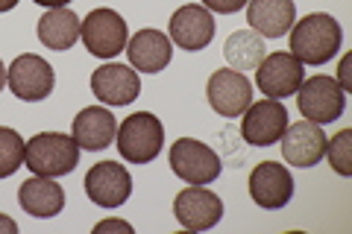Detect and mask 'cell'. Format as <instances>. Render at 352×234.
<instances>
[{
    "label": "cell",
    "mask_w": 352,
    "mask_h": 234,
    "mask_svg": "<svg viewBox=\"0 0 352 234\" xmlns=\"http://www.w3.org/2000/svg\"><path fill=\"white\" fill-rule=\"evenodd\" d=\"M344 41V30L326 12H311L291 27V53L302 65H326L335 59Z\"/></svg>",
    "instance_id": "1"
},
{
    "label": "cell",
    "mask_w": 352,
    "mask_h": 234,
    "mask_svg": "<svg viewBox=\"0 0 352 234\" xmlns=\"http://www.w3.org/2000/svg\"><path fill=\"white\" fill-rule=\"evenodd\" d=\"M24 164L36 176L59 179V176L74 173V167L80 164V147L71 135H62V132H38L24 143Z\"/></svg>",
    "instance_id": "2"
},
{
    "label": "cell",
    "mask_w": 352,
    "mask_h": 234,
    "mask_svg": "<svg viewBox=\"0 0 352 234\" xmlns=\"http://www.w3.org/2000/svg\"><path fill=\"white\" fill-rule=\"evenodd\" d=\"M115 143H118V152L124 161L150 164L159 159V152L164 147V126L150 111H135V115L124 117V124L118 126Z\"/></svg>",
    "instance_id": "3"
},
{
    "label": "cell",
    "mask_w": 352,
    "mask_h": 234,
    "mask_svg": "<svg viewBox=\"0 0 352 234\" xmlns=\"http://www.w3.org/2000/svg\"><path fill=\"white\" fill-rule=\"evenodd\" d=\"M296 106L300 115L311 124H335L346 108V94L332 76H308L302 85L296 88Z\"/></svg>",
    "instance_id": "4"
},
{
    "label": "cell",
    "mask_w": 352,
    "mask_h": 234,
    "mask_svg": "<svg viewBox=\"0 0 352 234\" xmlns=\"http://www.w3.org/2000/svg\"><path fill=\"white\" fill-rule=\"evenodd\" d=\"M170 170L179 176L185 185H212L223 164H220L217 152L208 143L197 141V138H179L173 141V147L168 152Z\"/></svg>",
    "instance_id": "5"
},
{
    "label": "cell",
    "mask_w": 352,
    "mask_h": 234,
    "mask_svg": "<svg viewBox=\"0 0 352 234\" xmlns=\"http://www.w3.org/2000/svg\"><path fill=\"white\" fill-rule=\"evenodd\" d=\"M6 85L24 103H38V100L53 94L56 73H53V65L47 59L36 53H24L6 68Z\"/></svg>",
    "instance_id": "6"
},
{
    "label": "cell",
    "mask_w": 352,
    "mask_h": 234,
    "mask_svg": "<svg viewBox=\"0 0 352 234\" xmlns=\"http://www.w3.org/2000/svg\"><path fill=\"white\" fill-rule=\"evenodd\" d=\"M82 44L88 47V53L97 56V59H112L120 50H126V21L120 18L115 9H91L88 18L82 21V32H80Z\"/></svg>",
    "instance_id": "7"
},
{
    "label": "cell",
    "mask_w": 352,
    "mask_h": 234,
    "mask_svg": "<svg viewBox=\"0 0 352 234\" xmlns=\"http://www.w3.org/2000/svg\"><path fill=\"white\" fill-rule=\"evenodd\" d=\"M305 80V68L294 53H270L256 68V85L270 100H285L296 94V88Z\"/></svg>",
    "instance_id": "8"
},
{
    "label": "cell",
    "mask_w": 352,
    "mask_h": 234,
    "mask_svg": "<svg viewBox=\"0 0 352 234\" xmlns=\"http://www.w3.org/2000/svg\"><path fill=\"white\" fill-rule=\"evenodd\" d=\"M173 214L176 222L188 231H208L223 220V202L220 196L212 194L203 185H191L173 199Z\"/></svg>",
    "instance_id": "9"
},
{
    "label": "cell",
    "mask_w": 352,
    "mask_h": 234,
    "mask_svg": "<svg viewBox=\"0 0 352 234\" xmlns=\"http://www.w3.org/2000/svg\"><path fill=\"white\" fill-rule=\"evenodd\" d=\"M250 196L264 211H282L294 196V176L279 161H261L250 173Z\"/></svg>",
    "instance_id": "10"
},
{
    "label": "cell",
    "mask_w": 352,
    "mask_h": 234,
    "mask_svg": "<svg viewBox=\"0 0 352 234\" xmlns=\"http://www.w3.org/2000/svg\"><path fill=\"white\" fill-rule=\"evenodd\" d=\"M206 97L220 117H241L252 103V85L241 71L223 68L208 76Z\"/></svg>",
    "instance_id": "11"
},
{
    "label": "cell",
    "mask_w": 352,
    "mask_h": 234,
    "mask_svg": "<svg viewBox=\"0 0 352 234\" xmlns=\"http://www.w3.org/2000/svg\"><path fill=\"white\" fill-rule=\"evenodd\" d=\"M85 194L100 208H120L132 194V176L124 164L100 161L85 173Z\"/></svg>",
    "instance_id": "12"
},
{
    "label": "cell",
    "mask_w": 352,
    "mask_h": 234,
    "mask_svg": "<svg viewBox=\"0 0 352 234\" xmlns=\"http://www.w3.org/2000/svg\"><path fill=\"white\" fill-rule=\"evenodd\" d=\"M285 126H288V111L279 100H258V103H250V108L244 111V120H241V138H244L250 147H270L282 138Z\"/></svg>",
    "instance_id": "13"
},
{
    "label": "cell",
    "mask_w": 352,
    "mask_h": 234,
    "mask_svg": "<svg viewBox=\"0 0 352 234\" xmlns=\"http://www.w3.org/2000/svg\"><path fill=\"white\" fill-rule=\"evenodd\" d=\"M279 141H282V159L294 167H302V170L320 164L323 152H326L323 126L311 124V120H300V124L285 126Z\"/></svg>",
    "instance_id": "14"
},
{
    "label": "cell",
    "mask_w": 352,
    "mask_h": 234,
    "mask_svg": "<svg viewBox=\"0 0 352 234\" xmlns=\"http://www.w3.org/2000/svg\"><path fill=\"white\" fill-rule=\"evenodd\" d=\"M176 47L182 50H203L212 44L214 38V18L208 12L206 6H197V3H188V6H179L176 12L170 15V36H168Z\"/></svg>",
    "instance_id": "15"
},
{
    "label": "cell",
    "mask_w": 352,
    "mask_h": 234,
    "mask_svg": "<svg viewBox=\"0 0 352 234\" xmlns=\"http://www.w3.org/2000/svg\"><path fill=\"white\" fill-rule=\"evenodd\" d=\"M91 91L106 106H129L141 94V80L129 65H100L91 76Z\"/></svg>",
    "instance_id": "16"
},
{
    "label": "cell",
    "mask_w": 352,
    "mask_h": 234,
    "mask_svg": "<svg viewBox=\"0 0 352 234\" xmlns=\"http://www.w3.org/2000/svg\"><path fill=\"white\" fill-rule=\"evenodd\" d=\"M115 135H118V120H115L112 111L103 108V106H88L74 117V135L71 138L76 141L80 150L100 152L106 147H112Z\"/></svg>",
    "instance_id": "17"
},
{
    "label": "cell",
    "mask_w": 352,
    "mask_h": 234,
    "mask_svg": "<svg viewBox=\"0 0 352 234\" xmlns=\"http://www.w3.org/2000/svg\"><path fill=\"white\" fill-rule=\"evenodd\" d=\"M126 53L132 68L141 73H159L170 65L173 41L164 36L162 30H138L135 36L126 41Z\"/></svg>",
    "instance_id": "18"
},
{
    "label": "cell",
    "mask_w": 352,
    "mask_h": 234,
    "mask_svg": "<svg viewBox=\"0 0 352 234\" xmlns=\"http://www.w3.org/2000/svg\"><path fill=\"white\" fill-rule=\"evenodd\" d=\"M296 21L294 0H247V24L261 38L288 36Z\"/></svg>",
    "instance_id": "19"
},
{
    "label": "cell",
    "mask_w": 352,
    "mask_h": 234,
    "mask_svg": "<svg viewBox=\"0 0 352 234\" xmlns=\"http://www.w3.org/2000/svg\"><path fill=\"white\" fill-rule=\"evenodd\" d=\"M18 202L27 214L47 220V217H56L65 208V191L53 179H47V176H32V179H27L18 187Z\"/></svg>",
    "instance_id": "20"
},
{
    "label": "cell",
    "mask_w": 352,
    "mask_h": 234,
    "mask_svg": "<svg viewBox=\"0 0 352 234\" xmlns=\"http://www.w3.org/2000/svg\"><path fill=\"white\" fill-rule=\"evenodd\" d=\"M80 32H82V21L68 6L50 9L38 21V41L50 50H71L76 38H80Z\"/></svg>",
    "instance_id": "21"
},
{
    "label": "cell",
    "mask_w": 352,
    "mask_h": 234,
    "mask_svg": "<svg viewBox=\"0 0 352 234\" xmlns=\"http://www.w3.org/2000/svg\"><path fill=\"white\" fill-rule=\"evenodd\" d=\"M223 56L229 62V68L235 71H256L258 62L267 56L264 50V38L258 36L256 30H238L226 38L223 44Z\"/></svg>",
    "instance_id": "22"
},
{
    "label": "cell",
    "mask_w": 352,
    "mask_h": 234,
    "mask_svg": "<svg viewBox=\"0 0 352 234\" xmlns=\"http://www.w3.org/2000/svg\"><path fill=\"white\" fill-rule=\"evenodd\" d=\"M24 164V138L15 129L0 126V179H9Z\"/></svg>",
    "instance_id": "23"
},
{
    "label": "cell",
    "mask_w": 352,
    "mask_h": 234,
    "mask_svg": "<svg viewBox=\"0 0 352 234\" xmlns=\"http://www.w3.org/2000/svg\"><path fill=\"white\" fill-rule=\"evenodd\" d=\"M329 155V164L338 176L349 179L352 176V129H340L332 141H326V152Z\"/></svg>",
    "instance_id": "24"
},
{
    "label": "cell",
    "mask_w": 352,
    "mask_h": 234,
    "mask_svg": "<svg viewBox=\"0 0 352 234\" xmlns=\"http://www.w3.org/2000/svg\"><path fill=\"white\" fill-rule=\"evenodd\" d=\"M203 6L208 12H217V15H235L238 9L247 6V0H203Z\"/></svg>",
    "instance_id": "25"
},
{
    "label": "cell",
    "mask_w": 352,
    "mask_h": 234,
    "mask_svg": "<svg viewBox=\"0 0 352 234\" xmlns=\"http://www.w3.org/2000/svg\"><path fill=\"white\" fill-rule=\"evenodd\" d=\"M340 88H344V94L352 91V56L346 53L344 59H340V68H338V80H335Z\"/></svg>",
    "instance_id": "26"
},
{
    "label": "cell",
    "mask_w": 352,
    "mask_h": 234,
    "mask_svg": "<svg viewBox=\"0 0 352 234\" xmlns=\"http://www.w3.org/2000/svg\"><path fill=\"white\" fill-rule=\"evenodd\" d=\"M94 231L100 234V231H132V226L129 222H124V220H103V222H97L94 226Z\"/></svg>",
    "instance_id": "27"
},
{
    "label": "cell",
    "mask_w": 352,
    "mask_h": 234,
    "mask_svg": "<svg viewBox=\"0 0 352 234\" xmlns=\"http://www.w3.org/2000/svg\"><path fill=\"white\" fill-rule=\"evenodd\" d=\"M0 234H18V222L12 217L0 214Z\"/></svg>",
    "instance_id": "28"
},
{
    "label": "cell",
    "mask_w": 352,
    "mask_h": 234,
    "mask_svg": "<svg viewBox=\"0 0 352 234\" xmlns=\"http://www.w3.org/2000/svg\"><path fill=\"white\" fill-rule=\"evenodd\" d=\"M32 3H38L44 9H59V6H68L71 0H32Z\"/></svg>",
    "instance_id": "29"
},
{
    "label": "cell",
    "mask_w": 352,
    "mask_h": 234,
    "mask_svg": "<svg viewBox=\"0 0 352 234\" xmlns=\"http://www.w3.org/2000/svg\"><path fill=\"white\" fill-rule=\"evenodd\" d=\"M18 0H0V12H9V9H15Z\"/></svg>",
    "instance_id": "30"
},
{
    "label": "cell",
    "mask_w": 352,
    "mask_h": 234,
    "mask_svg": "<svg viewBox=\"0 0 352 234\" xmlns=\"http://www.w3.org/2000/svg\"><path fill=\"white\" fill-rule=\"evenodd\" d=\"M3 85H6V68H3V62H0V91H3Z\"/></svg>",
    "instance_id": "31"
}]
</instances>
